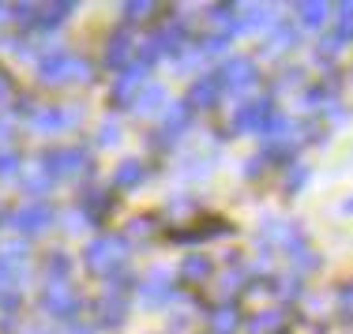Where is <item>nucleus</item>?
Returning <instances> with one entry per match:
<instances>
[{
    "label": "nucleus",
    "mask_w": 353,
    "mask_h": 334,
    "mask_svg": "<svg viewBox=\"0 0 353 334\" xmlns=\"http://www.w3.org/2000/svg\"><path fill=\"white\" fill-rule=\"evenodd\" d=\"M162 98H165L162 87H147V90L136 98V109H139V113H154L158 105H162Z\"/></svg>",
    "instance_id": "16"
},
{
    "label": "nucleus",
    "mask_w": 353,
    "mask_h": 334,
    "mask_svg": "<svg viewBox=\"0 0 353 334\" xmlns=\"http://www.w3.org/2000/svg\"><path fill=\"white\" fill-rule=\"evenodd\" d=\"M339 308H342V315H353V282H350V286H342V293H339Z\"/></svg>",
    "instance_id": "26"
},
{
    "label": "nucleus",
    "mask_w": 353,
    "mask_h": 334,
    "mask_svg": "<svg viewBox=\"0 0 353 334\" xmlns=\"http://www.w3.org/2000/svg\"><path fill=\"white\" fill-rule=\"evenodd\" d=\"M49 222H53V211H49L46 203H30V207H23V211L12 214V225L19 233H41Z\"/></svg>",
    "instance_id": "7"
},
{
    "label": "nucleus",
    "mask_w": 353,
    "mask_h": 334,
    "mask_svg": "<svg viewBox=\"0 0 353 334\" xmlns=\"http://www.w3.org/2000/svg\"><path fill=\"white\" fill-rule=\"evenodd\" d=\"M211 327H214V334H230L233 327H237V312H230V308L214 312V315H211Z\"/></svg>",
    "instance_id": "21"
},
{
    "label": "nucleus",
    "mask_w": 353,
    "mask_h": 334,
    "mask_svg": "<svg viewBox=\"0 0 353 334\" xmlns=\"http://www.w3.org/2000/svg\"><path fill=\"white\" fill-rule=\"evenodd\" d=\"M75 121H79V109H57V105H49V109L34 113L38 132H64V128H72Z\"/></svg>",
    "instance_id": "8"
},
{
    "label": "nucleus",
    "mask_w": 353,
    "mask_h": 334,
    "mask_svg": "<svg viewBox=\"0 0 353 334\" xmlns=\"http://www.w3.org/2000/svg\"><path fill=\"white\" fill-rule=\"evenodd\" d=\"M188 105H173L170 116H165V136H181V128H188Z\"/></svg>",
    "instance_id": "15"
},
{
    "label": "nucleus",
    "mask_w": 353,
    "mask_h": 334,
    "mask_svg": "<svg viewBox=\"0 0 353 334\" xmlns=\"http://www.w3.org/2000/svg\"><path fill=\"white\" fill-rule=\"evenodd\" d=\"M282 323V315L279 312H271V315H259V320H252V334H263V331H274Z\"/></svg>",
    "instance_id": "22"
},
{
    "label": "nucleus",
    "mask_w": 353,
    "mask_h": 334,
    "mask_svg": "<svg viewBox=\"0 0 353 334\" xmlns=\"http://www.w3.org/2000/svg\"><path fill=\"white\" fill-rule=\"evenodd\" d=\"M83 207H87V218H102V214L109 211V196H98V191H90L87 199H83Z\"/></svg>",
    "instance_id": "20"
},
{
    "label": "nucleus",
    "mask_w": 353,
    "mask_h": 334,
    "mask_svg": "<svg viewBox=\"0 0 353 334\" xmlns=\"http://www.w3.org/2000/svg\"><path fill=\"white\" fill-rule=\"evenodd\" d=\"M15 169H19V158L12 150H0V177H12Z\"/></svg>",
    "instance_id": "24"
},
{
    "label": "nucleus",
    "mask_w": 353,
    "mask_h": 334,
    "mask_svg": "<svg viewBox=\"0 0 353 334\" xmlns=\"http://www.w3.org/2000/svg\"><path fill=\"white\" fill-rule=\"evenodd\" d=\"M271 41H274V45L267 49V53H282V49H290V45H293V30H279V34H274Z\"/></svg>",
    "instance_id": "25"
},
{
    "label": "nucleus",
    "mask_w": 353,
    "mask_h": 334,
    "mask_svg": "<svg viewBox=\"0 0 353 334\" xmlns=\"http://www.w3.org/2000/svg\"><path fill=\"white\" fill-rule=\"evenodd\" d=\"M346 211H353V199H350V203H346Z\"/></svg>",
    "instance_id": "31"
},
{
    "label": "nucleus",
    "mask_w": 353,
    "mask_h": 334,
    "mask_svg": "<svg viewBox=\"0 0 353 334\" xmlns=\"http://www.w3.org/2000/svg\"><path fill=\"white\" fill-rule=\"evenodd\" d=\"M128 56H132V41L124 34H117L113 41H109V49H105V64H109V68H124Z\"/></svg>",
    "instance_id": "12"
},
{
    "label": "nucleus",
    "mask_w": 353,
    "mask_h": 334,
    "mask_svg": "<svg viewBox=\"0 0 353 334\" xmlns=\"http://www.w3.org/2000/svg\"><path fill=\"white\" fill-rule=\"evenodd\" d=\"M181 274L184 278H207V274H211V263H207L203 255H188L184 267H181Z\"/></svg>",
    "instance_id": "19"
},
{
    "label": "nucleus",
    "mask_w": 353,
    "mask_h": 334,
    "mask_svg": "<svg viewBox=\"0 0 353 334\" xmlns=\"http://www.w3.org/2000/svg\"><path fill=\"white\" fill-rule=\"evenodd\" d=\"M301 19L305 23H323L327 19V4H305L301 8Z\"/></svg>",
    "instance_id": "23"
},
{
    "label": "nucleus",
    "mask_w": 353,
    "mask_h": 334,
    "mask_svg": "<svg viewBox=\"0 0 353 334\" xmlns=\"http://www.w3.org/2000/svg\"><path fill=\"white\" fill-rule=\"evenodd\" d=\"M147 79V64H132V68L121 72V79L113 83V98L117 102H128L132 94L139 98V83Z\"/></svg>",
    "instance_id": "9"
},
{
    "label": "nucleus",
    "mask_w": 353,
    "mask_h": 334,
    "mask_svg": "<svg viewBox=\"0 0 353 334\" xmlns=\"http://www.w3.org/2000/svg\"><path fill=\"white\" fill-rule=\"evenodd\" d=\"M165 278H170V271H154V274H150V282H143V297H147V300H170L173 286Z\"/></svg>",
    "instance_id": "11"
},
{
    "label": "nucleus",
    "mask_w": 353,
    "mask_h": 334,
    "mask_svg": "<svg viewBox=\"0 0 353 334\" xmlns=\"http://www.w3.org/2000/svg\"><path fill=\"white\" fill-rule=\"evenodd\" d=\"M53 173L46 169V162H30L27 169H23V188L30 191V196H41V191H49V185H53Z\"/></svg>",
    "instance_id": "10"
},
{
    "label": "nucleus",
    "mask_w": 353,
    "mask_h": 334,
    "mask_svg": "<svg viewBox=\"0 0 353 334\" xmlns=\"http://www.w3.org/2000/svg\"><path fill=\"white\" fill-rule=\"evenodd\" d=\"M121 320H124V304L117 297H105L102 300V323H105V327H117Z\"/></svg>",
    "instance_id": "18"
},
{
    "label": "nucleus",
    "mask_w": 353,
    "mask_h": 334,
    "mask_svg": "<svg viewBox=\"0 0 353 334\" xmlns=\"http://www.w3.org/2000/svg\"><path fill=\"white\" fill-rule=\"evenodd\" d=\"M267 116H271V102H245L233 113V128L237 132H259V128H267Z\"/></svg>",
    "instance_id": "6"
},
{
    "label": "nucleus",
    "mask_w": 353,
    "mask_h": 334,
    "mask_svg": "<svg viewBox=\"0 0 353 334\" xmlns=\"http://www.w3.org/2000/svg\"><path fill=\"white\" fill-rule=\"evenodd\" d=\"M30 334H46V331H30Z\"/></svg>",
    "instance_id": "32"
},
{
    "label": "nucleus",
    "mask_w": 353,
    "mask_h": 334,
    "mask_svg": "<svg viewBox=\"0 0 353 334\" xmlns=\"http://www.w3.org/2000/svg\"><path fill=\"white\" fill-rule=\"evenodd\" d=\"M41 162H46V169L53 173V177H72V173H79L83 165H87V154H83L79 147H64V150H49Z\"/></svg>",
    "instance_id": "5"
},
{
    "label": "nucleus",
    "mask_w": 353,
    "mask_h": 334,
    "mask_svg": "<svg viewBox=\"0 0 353 334\" xmlns=\"http://www.w3.org/2000/svg\"><path fill=\"white\" fill-rule=\"evenodd\" d=\"M143 177H147V169H143V162H124L121 169L113 173V185H117V188H132V185H139Z\"/></svg>",
    "instance_id": "13"
},
{
    "label": "nucleus",
    "mask_w": 353,
    "mask_h": 334,
    "mask_svg": "<svg viewBox=\"0 0 353 334\" xmlns=\"http://www.w3.org/2000/svg\"><path fill=\"white\" fill-rule=\"evenodd\" d=\"M124 255H128V244H124V237H98L94 244L87 248V267L98 274H113L117 267L124 263Z\"/></svg>",
    "instance_id": "2"
},
{
    "label": "nucleus",
    "mask_w": 353,
    "mask_h": 334,
    "mask_svg": "<svg viewBox=\"0 0 353 334\" xmlns=\"http://www.w3.org/2000/svg\"><path fill=\"white\" fill-rule=\"evenodd\" d=\"M147 12H150V4H128V8H124V15H128V19H143Z\"/></svg>",
    "instance_id": "27"
},
{
    "label": "nucleus",
    "mask_w": 353,
    "mask_h": 334,
    "mask_svg": "<svg viewBox=\"0 0 353 334\" xmlns=\"http://www.w3.org/2000/svg\"><path fill=\"white\" fill-rule=\"evenodd\" d=\"M41 308L49 315H75L79 312V297H75V289L68 282H49L46 293H41Z\"/></svg>",
    "instance_id": "3"
},
{
    "label": "nucleus",
    "mask_w": 353,
    "mask_h": 334,
    "mask_svg": "<svg viewBox=\"0 0 353 334\" xmlns=\"http://www.w3.org/2000/svg\"><path fill=\"white\" fill-rule=\"evenodd\" d=\"M41 79L46 83H79V79H90V64L83 56L68 53V49H57L41 61Z\"/></svg>",
    "instance_id": "1"
},
{
    "label": "nucleus",
    "mask_w": 353,
    "mask_h": 334,
    "mask_svg": "<svg viewBox=\"0 0 353 334\" xmlns=\"http://www.w3.org/2000/svg\"><path fill=\"white\" fill-rule=\"evenodd\" d=\"M8 90H12V87H8V79L0 75V98H8Z\"/></svg>",
    "instance_id": "30"
},
{
    "label": "nucleus",
    "mask_w": 353,
    "mask_h": 334,
    "mask_svg": "<svg viewBox=\"0 0 353 334\" xmlns=\"http://www.w3.org/2000/svg\"><path fill=\"white\" fill-rule=\"evenodd\" d=\"M256 83H259V72H256L252 61H245V56H237V61H230L222 68V87L233 90V94H245V90H252Z\"/></svg>",
    "instance_id": "4"
},
{
    "label": "nucleus",
    "mask_w": 353,
    "mask_h": 334,
    "mask_svg": "<svg viewBox=\"0 0 353 334\" xmlns=\"http://www.w3.org/2000/svg\"><path fill=\"white\" fill-rule=\"evenodd\" d=\"M68 255H61V252H53L49 255V263H46V271H49V282H68Z\"/></svg>",
    "instance_id": "17"
},
{
    "label": "nucleus",
    "mask_w": 353,
    "mask_h": 334,
    "mask_svg": "<svg viewBox=\"0 0 353 334\" xmlns=\"http://www.w3.org/2000/svg\"><path fill=\"white\" fill-rule=\"evenodd\" d=\"M214 94H218V83L199 79L196 87H192V105H214Z\"/></svg>",
    "instance_id": "14"
},
{
    "label": "nucleus",
    "mask_w": 353,
    "mask_h": 334,
    "mask_svg": "<svg viewBox=\"0 0 353 334\" xmlns=\"http://www.w3.org/2000/svg\"><path fill=\"white\" fill-rule=\"evenodd\" d=\"M132 233H150V218H136V225H132Z\"/></svg>",
    "instance_id": "29"
},
{
    "label": "nucleus",
    "mask_w": 353,
    "mask_h": 334,
    "mask_svg": "<svg viewBox=\"0 0 353 334\" xmlns=\"http://www.w3.org/2000/svg\"><path fill=\"white\" fill-rule=\"evenodd\" d=\"M113 139H117V128L113 124H102V143H113Z\"/></svg>",
    "instance_id": "28"
}]
</instances>
